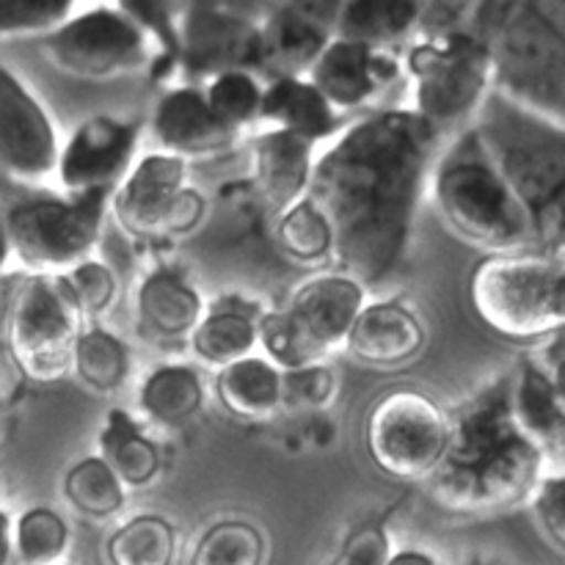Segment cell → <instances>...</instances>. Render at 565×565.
<instances>
[{
	"instance_id": "47",
	"label": "cell",
	"mask_w": 565,
	"mask_h": 565,
	"mask_svg": "<svg viewBox=\"0 0 565 565\" xmlns=\"http://www.w3.org/2000/svg\"><path fill=\"white\" fill-rule=\"evenodd\" d=\"M546 373H550L552 386H555V395H557V401H561V406L565 412V351L555 359V362H552V367H546Z\"/></svg>"
},
{
	"instance_id": "4",
	"label": "cell",
	"mask_w": 565,
	"mask_h": 565,
	"mask_svg": "<svg viewBox=\"0 0 565 565\" xmlns=\"http://www.w3.org/2000/svg\"><path fill=\"white\" fill-rule=\"evenodd\" d=\"M467 31L489 47L494 92L565 125V47L530 0L472 3Z\"/></svg>"
},
{
	"instance_id": "3",
	"label": "cell",
	"mask_w": 565,
	"mask_h": 565,
	"mask_svg": "<svg viewBox=\"0 0 565 565\" xmlns=\"http://www.w3.org/2000/svg\"><path fill=\"white\" fill-rule=\"evenodd\" d=\"M472 130L533 230V252L565 263V125L491 92Z\"/></svg>"
},
{
	"instance_id": "20",
	"label": "cell",
	"mask_w": 565,
	"mask_h": 565,
	"mask_svg": "<svg viewBox=\"0 0 565 565\" xmlns=\"http://www.w3.org/2000/svg\"><path fill=\"white\" fill-rule=\"evenodd\" d=\"M315 171V143L285 130H268L252 143V177L259 199L274 213H285L301 202Z\"/></svg>"
},
{
	"instance_id": "2",
	"label": "cell",
	"mask_w": 565,
	"mask_h": 565,
	"mask_svg": "<svg viewBox=\"0 0 565 565\" xmlns=\"http://www.w3.org/2000/svg\"><path fill=\"white\" fill-rule=\"evenodd\" d=\"M544 458L513 423L511 381H505L450 419L445 458L428 478L430 497L461 516L505 511L533 497Z\"/></svg>"
},
{
	"instance_id": "42",
	"label": "cell",
	"mask_w": 565,
	"mask_h": 565,
	"mask_svg": "<svg viewBox=\"0 0 565 565\" xmlns=\"http://www.w3.org/2000/svg\"><path fill=\"white\" fill-rule=\"evenodd\" d=\"M390 557L392 544L386 530L381 524H364L348 535L331 565H386Z\"/></svg>"
},
{
	"instance_id": "8",
	"label": "cell",
	"mask_w": 565,
	"mask_h": 565,
	"mask_svg": "<svg viewBox=\"0 0 565 565\" xmlns=\"http://www.w3.org/2000/svg\"><path fill=\"white\" fill-rule=\"evenodd\" d=\"M110 196L28 199L6 213L11 254L33 276H64L86 263L103 232Z\"/></svg>"
},
{
	"instance_id": "50",
	"label": "cell",
	"mask_w": 565,
	"mask_h": 565,
	"mask_svg": "<svg viewBox=\"0 0 565 565\" xmlns=\"http://www.w3.org/2000/svg\"><path fill=\"white\" fill-rule=\"evenodd\" d=\"M0 425H3V406H0Z\"/></svg>"
},
{
	"instance_id": "13",
	"label": "cell",
	"mask_w": 565,
	"mask_h": 565,
	"mask_svg": "<svg viewBox=\"0 0 565 565\" xmlns=\"http://www.w3.org/2000/svg\"><path fill=\"white\" fill-rule=\"evenodd\" d=\"M58 136L47 110L0 64V171L14 182L42 185L58 174Z\"/></svg>"
},
{
	"instance_id": "18",
	"label": "cell",
	"mask_w": 565,
	"mask_h": 565,
	"mask_svg": "<svg viewBox=\"0 0 565 565\" xmlns=\"http://www.w3.org/2000/svg\"><path fill=\"white\" fill-rule=\"evenodd\" d=\"M185 160L169 152H154L138 160L110 196V210L121 230L136 237L166 232L171 204L185 188Z\"/></svg>"
},
{
	"instance_id": "45",
	"label": "cell",
	"mask_w": 565,
	"mask_h": 565,
	"mask_svg": "<svg viewBox=\"0 0 565 565\" xmlns=\"http://www.w3.org/2000/svg\"><path fill=\"white\" fill-rule=\"evenodd\" d=\"M14 561V524L9 513L0 511V565H11Z\"/></svg>"
},
{
	"instance_id": "44",
	"label": "cell",
	"mask_w": 565,
	"mask_h": 565,
	"mask_svg": "<svg viewBox=\"0 0 565 565\" xmlns=\"http://www.w3.org/2000/svg\"><path fill=\"white\" fill-rule=\"evenodd\" d=\"M535 9V14L546 22L552 33L557 36V42L565 47V0H530Z\"/></svg>"
},
{
	"instance_id": "1",
	"label": "cell",
	"mask_w": 565,
	"mask_h": 565,
	"mask_svg": "<svg viewBox=\"0 0 565 565\" xmlns=\"http://www.w3.org/2000/svg\"><path fill=\"white\" fill-rule=\"evenodd\" d=\"M439 141L441 132L414 110H379L315 158L307 196L334 230L340 274L373 287L401 268Z\"/></svg>"
},
{
	"instance_id": "35",
	"label": "cell",
	"mask_w": 565,
	"mask_h": 565,
	"mask_svg": "<svg viewBox=\"0 0 565 565\" xmlns=\"http://www.w3.org/2000/svg\"><path fill=\"white\" fill-rule=\"evenodd\" d=\"M70 550V527L50 508H31L17 519L14 555L22 565H61Z\"/></svg>"
},
{
	"instance_id": "40",
	"label": "cell",
	"mask_w": 565,
	"mask_h": 565,
	"mask_svg": "<svg viewBox=\"0 0 565 565\" xmlns=\"http://www.w3.org/2000/svg\"><path fill=\"white\" fill-rule=\"evenodd\" d=\"M281 386H285V403L303 408H323L334 397V373L323 364H307L301 370L281 373Z\"/></svg>"
},
{
	"instance_id": "10",
	"label": "cell",
	"mask_w": 565,
	"mask_h": 565,
	"mask_svg": "<svg viewBox=\"0 0 565 565\" xmlns=\"http://www.w3.org/2000/svg\"><path fill=\"white\" fill-rule=\"evenodd\" d=\"M81 318L64 276H31L9 315V348L20 373L39 384L61 379L72 367Z\"/></svg>"
},
{
	"instance_id": "26",
	"label": "cell",
	"mask_w": 565,
	"mask_h": 565,
	"mask_svg": "<svg viewBox=\"0 0 565 565\" xmlns=\"http://www.w3.org/2000/svg\"><path fill=\"white\" fill-rule=\"evenodd\" d=\"M511 414L516 428L544 452L565 445V412L541 364L524 362L511 379Z\"/></svg>"
},
{
	"instance_id": "39",
	"label": "cell",
	"mask_w": 565,
	"mask_h": 565,
	"mask_svg": "<svg viewBox=\"0 0 565 565\" xmlns=\"http://www.w3.org/2000/svg\"><path fill=\"white\" fill-rule=\"evenodd\" d=\"M64 281L81 315H103L116 298L114 270L108 265L97 263V259H86L77 268H72L70 274H64Z\"/></svg>"
},
{
	"instance_id": "32",
	"label": "cell",
	"mask_w": 565,
	"mask_h": 565,
	"mask_svg": "<svg viewBox=\"0 0 565 565\" xmlns=\"http://www.w3.org/2000/svg\"><path fill=\"white\" fill-rule=\"evenodd\" d=\"M64 497L88 519H110L125 508L127 489L99 456L77 461L64 478Z\"/></svg>"
},
{
	"instance_id": "12",
	"label": "cell",
	"mask_w": 565,
	"mask_h": 565,
	"mask_svg": "<svg viewBox=\"0 0 565 565\" xmlns=\"http://www.w3.org/2000/svg\"><path fill=\"white\" fill-rule=\"evenodd\" d=\"M177 64L191 81L263 70L259 20L230 6L191 3L177 17Z\"/></svg>"
},
{
	"instance_id": "37",
	"label": "cell",
	"mask_w": 565,
	"mask_h": 565,
	"mask_svg": "<svg viewBox=\"0 0 565 565\" xmlns=\"http://www.w3.org/2000/svg\"><path fill=\"white\" fill-rule=\"evenodd\" d=\"M75 14L70 0H0V36L53 33Z\"/></svg>"
},
{
	"instance_id": "16",
	"label": "cell",
	"mask_w": 565,
	"mask_h": 565,
	"mask_svg": "<svg viewBox=\"0 0 565 565\" xmlns=\"http://www.w3.org/2000/svg\"><path fill=\"white\" fill-rule=\"evenodd\" d=\"M337 6L279 3L270 6L259 20L263 36V70L276 77H307L334 39Z\"/></svg>"
},
{
	"instance_id": "15",
	"label": "cell",
	"mask_w": 565,
	"mask_h": 565,
	"mask_svg": "<svg viewBox=\"0 0 565 565\" xmlns=\"http://www.w3.org/2000/svg\"><path fill=\"white\" fill-rule=\"evenodd\" d=\"M401 72L403 64L392 50H375L334 36L307 77L337 114H348L373 103L401 77Z\"/></svg>"
},
{
	"instance_id": "23",
	"label": "cell",
	"mask_w": 565,
	"mask_h": 565,
	"mask_svg": "<svg viewBox=\"0 0 565 565\" xmlns=\"http://www.w3.org/2000/svg\"><path fill=\"white\" fill-rule=\"evenodd\" d=\"M423 3L414 0H348L337 6L334 36L392 50L395 44L417 39Z\"/></svg>"
},
{
	"instance_id": "7",
	"label": "cell",
	"mask_w": 565,
	"mask_h": 565,
	"mask_svg": "<svg viewBox=\"0 0 565 565\" xmlns=\"http://www.w3.org/2000/svg\"><path fill=\"white\" fill-rule=\"evenodd\" d=\"M403 70L414 83V114L436 130H467L494 92L491 53L472 31L417 36Z\"/></svg>"
},
{
	"instance_id": "27",
	"label": "cell",
	"mask_w": 565,
	"mask_h": 565,
	"mask_svg": "<svg viewBox=\"0 0 565 565\" xmlns=\"http://www.w3.org/2000/svg\"><path fill=\"white\" fill-rule=\"evenodd\" d=\"M99 458L114 469L125 489H143L160 472V452L154 441L132 423L130 414L110 412L99 434Z\"/></svg>"
},
{
	"instance_id": "48",
	"label": "cell",
	"mask_w": 565,
	"mask_h": 565,
	"mask_svg": "<svg viewBox=\"0 0 565 565\" xmlns=\"http://www.w3.org/2000/svg\"><path fill=\"white\" fill-rule=\"evenodd\" d=\"M11 257V241H9V226H6V213L0 210V274H3L6 263Z\"/></svg>"
},
{
	"instance_id": "49",
	"label": "cell",
	"mask_w": 565,
	"mask_h": 565,
	"mask_svg": "<svg viewBox=\"0 0 565 565\" xmlns=\"http://www.w3.org/2000/svg\"><path fill=\"white\" fill-rule=\"evenodd\" d=\"M0 315H3V296H0Z\"/></svg>"
},
{
	"instance_id": "22",
	"label": "cell",
	"mask_w": 565,
	"mask_h": 565,
	"mask_svg": "<svg viewBox=\"0 0 565 565\" xmlns=\"http://www.w3.org/2000/svg\"><path fill=\"white\" fill-rule=\"evenodd\" d=\"M274 130L292 132L309 143L329 141L340 132L342 114L309 83V77H276L265 86L263 116Z\"/></svg>"
},
{
	"instance_id": "19",
	"label": "cell",
	"mask_w": 565,
	"mask_h": 565,
	"mask_svg": "<svg viewBox=\"0 0 565 565\" xmlns=\"http://www.w3.org/2000/svg\"><path fill=\"white\" fill-rule=\"evenodd\" d=\"M152 130L166 152L182 160L224 154L241 141V130L221 121L210 110L199 86H180L166 92L154 108Z\"/></svg>"
},
{
	"instance_id": "34",
	"label": "cell",
	"mask_w": 565,
	"mask_h": 565,
	"mask_svg": "<svg viewBox=\"0 0 565 565\" xmlns=\"http://www.w3.org/2000/svg\"><path fill=\"white\" fill-rule=\"evenodd\" d=\"M210 110L235 130L257 125L263 116L265 86L254 72H224L202 86Z\"/></svg>"
},
{
	"instance_id": "28",
	"label": "cell",
	"mask_w": 565,
	"mask_h": 565,
	"mask_svg": "<svg viewBox=\"0 0 565 565\" xmlns=\"http://www.w3.org/2000/svg\"><path fill=\"white\" fill-rule=\"evenodd\" d=\"M143 414L152 423L166 428H180L188 425L204 406V386L196 370L185 364H166L158 367L138 392Z\"/></svg>"
},
{
	"instance_id": "46",
	"label": "cell",
	"mask_w": 565,
	"mask_h": 565,
	"mask_svg": "<svg viewBox=\"0 0 565 565\" xmlns=\"http://www.w3.org/2000/svg\"><path fill=\"white\" fill-rule=\"evenodd\" d=\"M386 565H439V561H436V557H430L428 552L401 550V552H392L390 563Z\"/></svg>"
},
{
	"instance_id": "38",
	"label": "cell",
	"mask_w": 565,
	"mask_h": 565,
	"mask_svg": "<svg viewBox=\"0 0 565 565\" xmlns=\"http://www.w3.org/2000/svg\"><path fill=\"white\" fill-rule=\"evenodd\" d=\"M257 334L259 345L268 353V362L276 364L281 373H290V370H301L307 364H318L315 356L309 353L307 342L298 334L296 323L290 320L287 309H276V312H265L257 320Z\"/></svg>"
},
{
	"instance_id": "6",
	"label": "cell",
	"mask_w": 565,
	"mask_h": 565,
	"mask_svg": "<svg viewBox=\"0 0 565 565\" xmlns=\"http://www.w3.org/2000/svg\"><path fill=\"white\" fill-rule=\"evenodd\" d=\"M478 318L516 342L565 331V263L535 252L491 254L469 279Z\"/></svg>"
},
{
	"instance_id": "43",
	"label": "cell",
	"mask_w": 565,
	"mask_h": 565,
	"mask_svg": "<svg viewBox=\"0 0 565 565\" xmlns=\"http://www.w3.org/2000/svg\"><path fill=\"white\" fill-rule=\"evenodd\" d=\"M204 210H207V204H204L202 193L196 188L185 185L177 193L174 204H171L169 221H166V235H185V232L196 230L204 218Z\"/></svg>"
},
{
	"instance_id": "24",
	"label": "cell",
	"mask_w": 565,
	"mask_h": 565,
	"mask_svg": "<svg viewBox=\"0 0 565 565\" xmlns=\"http://www.w3.org/2000/svg\"><path fill=\"white\" fill-rule=\"evenodd\" d=\"M136 303L141 323L166 340L191 337L204 318V303L196 287L169 268L154 270L141 281Z\"/></svg>"
},
{
	"instance_id": "33",
	"label": "cell",
	"mask_w": 565,
	"mask_h": 565,
	"mask_svg": "<svg viewBox=\"0 0 565 565\" xmlns=\"http://www.w3.org/2000/svg\"><path fill=\"white\" fill-rule=\"evenodd\" d=\"M276 241L287 257L301 265L320 263V259L334 254V230H331L323 210L309 196H303L301 202H296L279 215Z\"/></svg>"
},
{
	"instance_id": "14",
	"label": "cell",
	"mask_w": 565,
	"mask_h": 565,
	"mask_svg": "<svg viewBox=\"0 0 565 565\" xmlns=\"http://www.w3.org/2000/svg\"><path fill=\"white\" fill-rule=\"evenodd\" d=\"M138 147V127L114 116H92L72 132L58 158V180L70 196H114Z\"/></svg>"
},
{
	"instance_id": "5",
	"label": "cell",
	"mask_w": 565,
	"mask_h": 565,
	"mask_svg": "<svg viewBox=\"0 0 565 565\" xmlns=\"http://www.w3.org/2000/svg\"><path fill=\"white\" fill-rule=\"evenodd\" d=\"M434 193L447 226L491 254L533 252V230L519 199L472 125L439 152Z\"/></svg>"
},
{
	"instance_id": "41",
	"label": "cell",
	"mask_w": 565,
	"mask_h": 565,
	"mask_svg": "<svg viewBox=\"0 0 565 565\" xmlns=\"http://www.w3.org/2000/svg\"><path fill=\"white\" fill-rule=\"evenodd\" d=\"M533 511L552 546L565 555V475L541 478L533 491Z\"/></svg>"
},
{
	"instance_id": "17",
	"label": "cell",
	"mask_w": 565,
	"mask_h": 565,
	"mask_svg": "<svg viewBox=\"0 0 565 565\" xmlns=\"http://www.w3.org/2000/svg\"><path fill=\"white\" fill-rule=\"evenodd\" d=\"M367 303L364 287L345 274H326L303 281L292 296L287 315L307 342L315 362L348 342L359 312Z\"/></svg>"
},
{
	"instance_id": "36",
	"label": "cell",
	"mask_w": 565,
	"mask_h": 565,
	"mask_svg": "<svg viewBox=\"0 0 565 565\" xmlns=\"http://www.w3.org/2000/svg\"><path fill=\"white\" fill-rule=\"evenodd\" d=\"M191 565H265V539L246 522H218L199 539Z\"/></svg>"
},
{
	"instance_id": "9",
	"label": "cell",
	"mask_w": 565,
	"mask_h": 565,
	"mask_svg": "<svg viewBox=\"0 0 565 565\" xmlns=\"http://www.w3.org/2000/svg\"><path fill=\"white\" fill-rule=\"evenodd\" d=\"M154 39L125 6H94L42 39L55 70L77 77H119L138 72L154 58Z\"/></svg>"
},
{
	"instance_id": "11",
	"label": "cell",
	"mask_w": 565,
	"mask_h": 565,
	"mask_svg": "<svg viewBox=\"0 0 565 565\" xmlns=\"http://www.w3.org/2000/svg\"><path fill=\"white\" fill-rule=\"evenodd\" d=\"M450 419L428 395L395 390L367 419V452L381 472L397 480H428L447 450Z\"/></svg>"
},
{
	"instance_id": "21",
	"label": "cell",
	"mask_w": 565,
	"mask_h": 565,
	"mask_svg": "<svg viewBox=\"0 0 565 565\" xmlns=\"http://www.w3.org/2000/svg\"><path fill=\"white\" fill-rule=\"evenodd\" d=\"M345 345L359 362L397 367L419 356L425 345V329L417 315L403 303L373 301L364 303Z\"/></svg>"
},
{
	"instance_id": "25",
	"label": "cell",
	"mask_w": 565,
	"mask_h": 565,
	"mask_svg": "<svg viewBox=\"0 0 565 565\" xmlns=\"http://www.w3.org/2000/svg\"><path fill=\"white\" fill-rule=\"evenodd\" d=\"M215 392L221 406L246 423H265L285 406L281 370L263 356H248L221 367L215 375Z\"/></svg>"
},
{
	"instance_id": "31",
	"label": "cell",
	"mask_w": 565,
	"mask_h": 565,
	"mask_svg": "<svg viewBox=\"0 0 565 565\" xmlns=\"http://www.w3.org/2000/svg\"><path fill=\"white\" fill-rule=\"evenodd\" d=\"M105 557L110 565H174L177 530L160 516H136L110 535Z\"/></svg>"
},
{
	"instance_id": "30",
	"label": "cell",
	"mask_w": 565,
	"mask_h": 565,
	"mask_svg": "<svg viewBox=\"0 0 565 565\" xmlns=\"http://www.w3.org/2000/svg\"><path fill=\"white\" fill-rule=\"evenodd\" d=\"M77 379L94 392H116L130 375V348L105 329H86L72 348V367Z\"/></svg>"
},
{
	"instance_id": "29",
	"label": "cell",
	"mask_w": 565,
	"mask_h": 565,
	"mask_svg": "<svg viewBox=\"0 0 565 565\" xmlns=\"http://www.w3.org/2000/svg\"><path fill=\"white\" fill-rule=\"evenodd\" d=\"M193 351L202 362L215 367H230L241 359L254 356L259 345L257 320L241 309H215L204 315L191 334Z\"/></svg>"
}]
</instances>
